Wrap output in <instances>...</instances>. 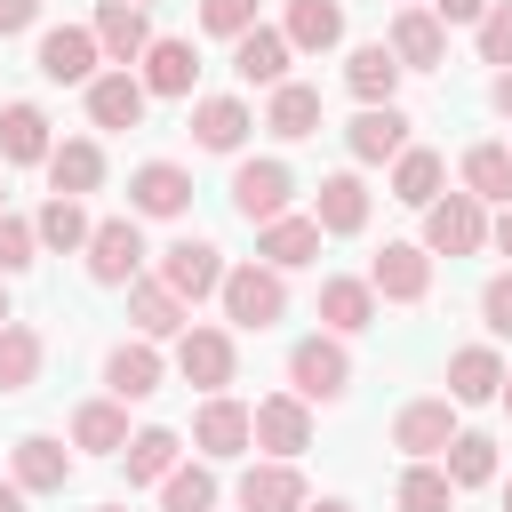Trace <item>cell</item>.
Segmentation results:
<instances>
[{"label":"cell","instance_id":"52","mask_svg":"<svg viewBox=\"0 0 512 512\" xmlns=\"http://www.w3.org/2000/svg\"><path fill=\"white\" fill-rule=\"evenodd\" d=\"M304 512H352V504H344V496H328V504H304Z\"/></svg>","mask_w":512,"mask_h":512},{"label":"cell","instance_id":"15","mask_svg":"<svg viewBox=\"0 0 512 512\" xmlns=\"http://www.w3.org/2000/svg\"><path fill=\"white\" fill-rule=\"evenodd\" d=\"M288 56H296V48H288L272 24H248V32L232 40V72H240L248 88H280V80H288Z\"/></svg>","mask_w":512,"mask_h":512},{"label":"cell","instance_id":"32","mask_svg":"<svg viewBox=\"0 0 512 512\" xmlns=\"http://www.w3.org/2000/svg\"><path fill=\"white\" fill-rule=\"evenodd\" d=\"M320 320H328L336 336H360V328L376 320V288H368V280H320Z\"/></svg>","mask_w":512,"mask_h":512},{"label":"cell","instance_id":"30","mask_svg":"<svg viewBox=\"0 0 512 512\" xmlns=\"http://www.w3.org/2000/svg\"><path fill=\"white\" fill-rule=\"evenodd\" d=\"M280 40L320 56V48H336V40H344V8H336V0H288V24H280Z\"/></svg>","mask_w":512,"mask_h":512},{"label":"cell","instance_id":"3","mask_svg":"<svg viewBox=\"0 0 512 512\" xmlns=\"http://www.w3.org/2000/svg\"><path fill=\"white\" fill-rule=\"evenodd\" d=\"M288 384H296V400H344V392H352L344 344H336V336H304V344L288 352Z\"/></svg>","mask_w":512,"mask_h":512},{"label":"cell","instance_id":"24","mask_svg":"<svg viewBox=\"0 0 512 512\" xmlns=\"http://www.w3.org/2000/svg\"><path fill=\"white\" fill-rule=\"evenodd\" d=\"M104 384H112V400H152V392H160V352H152L144 336H136V344H112Z\"/></svg>","mask_w":512,"mask_h":512},{"label":"cell","instance_id":"43","mask_svg":"<svg viewBox=\"0 0 512 512\" xmlns=\"http://www.w3.org/2000/svg\"><path fill=\"white\" fill-rule=\"evenodd\" d=\"M480 56H488L496 72H512V0H496V8L480 16Z\"/></svg>","mask_w":512,"mask_h":512},{"label":"cell","instance_id":"2","mask_svg":"<svg viewBox=\"0 0 512 512\" xmlns=\"http://www.w3.org/2000/svg\"><path fill=\"white\" fill-rule=\"evenodd\" d=\"M160 288L176 296V304H200V296H216L224 288V256H216V240H176V248H160Z\"/></svg>","mask_w":512,"mask_h":512},{"label":"cell","instance_id":"29","mask_svg":"<svg viewBox=\"0 0 512 512\" xmlns=\"http://www.w3.org/2000/svg\"><path fill=\"white\" fill-rule=\"evenodd\" d=\"M64 480H72V456H64L48 432H24V440H16V488L48 496V488H64Z\"/></svg>","mask_w":512,"mask_h":512},{"label":"cell","instance_id":"35","mask_svg":"<svg viewBox=\"0 0 512 512\" xmlns=\"http://www.w3.org/2000/svg\"><path fill=\"white\" fill-rule=\"evenodd\" d=\"M440 456H448V464H440L448 488H488V480H496V440H488V432H456Z\"/></svg>","mask_w":512,"mask_h":512},{"label":"cell","instance_id":"31","mask_svg":"<svg viewBox=\"0 0 512 512\" xmlns=\"http://www.w3.org/2000/svg\"><path fill=\"white\" fill-rule=\"evenodd\" d=\"M264 128H272V136H288V144H296V136H312V128H320V88L280 80V88H272V104H264Z\"/></svg>","mask_w":512,"mask_h":512},{"label":"cell","instance_id":"9","mask_svg":"<svg viewBox=\"0 0 512 512\" xmlns=\"http://www.w3.org/2000/svg\"><path fill=\"white\" fill-rule=\"evenodd\" d=\"M448 440H456V400H408V408L392 416V448H400V456H416V464H424V456H440Z\"/></svg>","mask_w":512,"mask_h":512},{"label":"cell","instance_id":"54","mask_svg":"<svg viewBox=\"0 0 512 512\" xmlns=\"http://www.w3.org/2000/svg\"><path fill=\"white\" fill-rule=\"evenodd\" d=\"M496 400H504V408H512V368H504V392H496Z\"/></svg>","mask_w":512,"mask_h":512},{"label":"cell","instance_id":"22","mask_svg":"<svg viewBox=\"0 0 512 512\" xmlns=\"http://www.w3.org/2000/svg\"><path fill=\"white\" fill-rule=\"evenodd\" d=\"M192 448H200V456H240V448H248V408L224 400V392H208V408L192 416Z\"/></svg>","mask_w":512,"mask_h":512},{"label":"cell","instance_id":"33","mask_svg":"<svg viewBox=\"0 0 512 512\" xmlns=\"http://www.w3.org/2000/svg\"><path fill=\"white\" fill-rule=\"evenodd\" d=\"M344 80H352V96H360V104H392V88H400V64H392V48H384V40H368V48H352Z\"/></svg>","mask_w":512,"mask_h":512},{"label":"cell","instance_id":"47","mask_svg":"<svg viewBox=\"0 0 512 512\" xmlns=\"http://www.w3.org/2000/svg\"><path fill=\"white\" fill-rule=\"evenodd\" d=\"M488 8H496V0H432V16H440V24H480Z\"/></svg>","mask_w":512,"mask_h":512},{"label":"cell","instance_id":"21","mask_svg":"<svg viewBox=\"0 0 512 512\" xmlns=\"http://www.w3.org/2000/svg\"><path fill=\"white\" fill-rule=\"evenodd\" d=\"M248 128H256V120H248L240 96H200V104H192V144H200V152H240Z\"/></svg>","mask_w":512,"mask_h":512},{"label":"cell","instance_id":"53","mask_svg":"<svg viewBox=\"0 0 512 512\" xmlns=\"http://www.w3.org/2000/svg\"><path fill=\"white\" fill-rule=\"evenodd\" d=\"M8 320H16V312H8V288H0V328H8Z\"/></svg>","mask_w":512,"mask_h":512},{"label":"cell","instance_id":"50","mask_svg":"<svg viewBox=\"0 0 512 512\" xmlns=\"http://www.w3.org/2000/svg\"><path fill=\"white\" fill-rule=\"evenodd\" d=\"M488 240H496V248H504V256H512V208H504V216H496V224H488Z\"/></svg>","mask_w":512,"mask_h":512},{"label":"cell","instance_id":"26","mask_svg":"<svg viewBox=\"0 0 512 512\" xmlns=\"http://www.w3.org/2000/svg\"><path fill=\"white\" fill-rule=\"evenodd\" d=\"M440 184H448V168H440V152H424V144H408V152L392 160V200H400V208H432V200H440Z\"/></svg>","mask_w":512,"mask_h":512},{"label":"cell","instance_id":"7","mask_svg":"<svg viewBox=\"0 0 512 512\" xmlns=\"http://www.w3.org/2000/svg\"><path fill=\"white\" fill-rule=\"evenodd\" d=\"M248 440L272 448V464H288L296 448H312V416H304V400H296V392L256 400V408H248Z\"/></svg>","mask_w":512,"mask_h":512},{"label":"cell","instance_id":"11","mask_svg":"<svg viewBox=\"0 0 512 512\" xmlns=\"http://www.w3.org/2000/svg\"><path fill=\"white\" fill-rule=\"evenodd\" d=\"M384 48H392V64H400V72H432V64L448 56V32H440V16H432V8H400Z\"/></svg>","mask_w":512,"mask_h":512},{"label":"cell","instance_id":"10","mask_svg":"<svg viewBox=\"0 0 512 512\" xmlns=\"http://www.w3.org/2000/svg\"><path fill=\"white\" fill-rule=\"evenodd\" d=\"M88 32H96V56H112L120 72H128V64H144V48H152V24H144V8H128V0H104Z\"/></svg>","mask_w":512,"mask_h":512},{"label":"cell","instance_id":"17","mask_svg":"<svg viewBox=\"0 0 512 512\" xmlns=\"http://www.w3.org/2000/svg\"><path fill=\"white\" fill-rule=\"evenodd\" d=\"M48 152H56L48 144V112L40 104H8L0 112V160L8 168H48Z\"/></svg>","mask_w":512,"mask_h":512},{"label":"cell","instance_id":"20","mask_svg":"<svg viewBox=\"0 0 512 512\" xmlns=\"http://www.w3.org/2000/svg\"><path fill=\"white\" fill-rule=\"evenodd\" d=\"M88 120L96 128H136L144 120V80L136 72H96L88 80Z\"/></svg>","mask_w":512,"mask_h":512},{"label":"cell","instance_id":"56","mask_svg":"<svg viewBox=\"0 0 512 512\" xmlns=\"http://www.w3.org/2000/svg\"><path fill=\"white\" fill-rule=\"evenodd\" d=\"M504 512H512V488H504Z\"/></svg>","mask_w":512,"mask_h":512},{"label":"cell","instance_id":"40","mask_svg":"<svg viewBox=\"0 0 512 512\" xmlns=\"http://www.w3.org/2000/svg\"><path fill=\"white\" fill-rule=\"evenodd\" d=\"M128 480H168L176 472V432L168 424H152V432H128Z\"/></svg>","mask_w":512,"mask_h":512},{"label":"cell","instance_id":"51","mask_svg":"<svg viewBox=\"0 0 512 512\" xmlns=\"http://www.w3.org/2000/svg\"><path fill=\"white\" fill-rule=\"evenodd\" d=\"M0 512H24V488L16 480H0Z\"/></svg>","mask_w":512,"mask_h":512},{"label":"cell","instance_id":"44","mask_svg":"<svg viewBox=\"0 0 512 512\" xmlns=\"http://www.w3.org/2000/svg\"><path fill=\"white\" fill-rule=\"evenodd\" d=\"M200 24L224 32V40H240V32L256 24V0H200Z\"/></svg>","mask_w":512,"mask_h":512},{"label":"cell","instance_id":"49","mask_svg":"<svg viewBox=\"0 0 512 512\" xmlns=\"http://www.w3.org/2000/svg\"><path fill=\"white\" fill-rule=\"evenodd\" d=\"M488 96H496V112L512 120V72H496V88H488Z\"/></svg>","mask_w":512,"mask_h":512},{"label":"cell","instance_id":"8","mask_svg":"<svg viewBox=\"0 0 512 512\" xmlns=\"http://www.w3.org/2000/svg\"><path fill=\"white\" fill-rule=\"evenodd\" d=\"M368 288L392 296V304H424L432 296V256L416 240H384V256L368 264Z\"/></svg>","mask_w":512,"mask_h":512},{"label":"cell","instance_id":"18","mask_svg":"<svg viewBox=\"0 0 512 512\" xmlns=\"http://www.w3.org/2000/svg\"><path fill=\"white\" fill-rule=\"evenodd\" d=\"M256 256H264L272 272H296V264L320 256V224H312V216H272V224H256Z\"/></svg>","mask_w":512,"mask_h":512},{"label":"cell","instance_id":"42","mask_svg":"<svg viewBox=\"0 0 512 512\" xmlns=\"http://www.w3.org/2000/svg\"><path fill=\"white\" fill-rule=\"evenodd\" d=\"M448 504H456V488H448L440 464H408L400 472V512H448Z\"/></svg>","mask_w":512,"mask_h":512},{"label":"cell","instance_id":"36","mask_svg":"<svg viewBox=\"0 0 512 512\" xmlns=\"http://www.w3.org/2000/svg\"><path fill=\"white\" fill-rule=\"evenodd\" d=\"M40 360H48V344H40V328H24V320H8V328H0V392H24V384L40 376Z\"/></svg>","mask_w":512,"mask_h":512},{"label":"cell","instance_id":"28","mask_svg":"<svg viewBox=\"0 0 512 512\" xmlns=\"http://www.w3.org/2000/svg\"><path fill=\"white\" fill-rule=\"evenodd\" d=\"M504 392V360L488 352V344H464L456 360H448V400L464 408V400H496Z\"/></svg>","mask_w":512,"mask_h":512},{"label":"cell","instance_id":"16","mask_svg":"<svg viewBox=\"0 0 512 512\" xmlns=\"http://www.w3.org/2000/svg\"><path fill=\"white\" fill-rule=\"evenodd\" d=\"M352 160H400L408 152V112L400 104H360V120L344 128Z\"/></svg>","mask_w":512,"mask_h":512},{"label":"cell","instance_id":"13","mask_svg":"<svg viewBox=\"0 0 512 512\" xmlns=\"http://www.w3.org/2000/svg\"><path fill=\"white\" fill-rule=\"evenodd\" d=\"M128 208H136V216H184V208H192V176H184L176 160H144V168L128 176Z\"/></svg>","mask_w":512,"mask_h":512},{"label":"cell","instance_id":"4","mask_svg":"<svg viewBox=\"0 0 512 512\" xmlns=\"http://www.w3.org/2000/svg\"><path fill=\"white\" fill-rule=\"evenodd\" d=\"M288 200H296V176H288V160H240V168H232V208H240L248 224H272V216H288Z\"/></svg>","mask_w":512,"mask_h":512},{"label":"cell","instance_id":"6","mask_svg":"<svg viewBox=\"0 0 512 512\" xmlns=\"http://www.w3.org/2000/svg\"><path fill=\"white\" fill-rule=\"evenodd\" d=\"M136 264H144V232H136V216H104V224L88 232V280H96V288H128Z\"/></svg>","mask_w":512,"mask_h":512},{"label":"cell","instance_id":"19","mask_svg":"<svg viewBox=\"0 0 512 512\" xmlns=\"http://www.w3.org/2000/svg\"><path fill=\"white\" fill-rule=\"evenodd\" d=\"M240 512H304V472L296 464H248L240 472Z\"/></svg>","mask_w":512,"mask_h":512},{"label":"cell","instance_id":"38","mask_svg":"<svg viewBox=\"0 0 512 512\" xmlns=\"http://www.w3.org/2000/svg\"><path fill=\"white\" fill-rule=\"evenodd\" d=\"M464 192L512 208V152H504V144H472V152H464Z\"/></svg>","mask_w":512,"mask_h":512},{"label":"cell","instance_id":"12","mask_svg":"<svg viewBox=\"0 0 512 512\" xmlns=\"http://www.w3.org/2000/svg\"><path fill=\"white\" fill-rule=\"evenodd\" d=\"M40 72L56 80V88H88L96 80V32L88 24H56V32H40Z\"/></svg>","mask_w":512,"mask_h":512},{"label":"cell","instance_id":"41","mask_svg":"<svg viewBox=\"0 0 512 512\" xmlns=\"http://www.w3.org/2000/svg\"><path fill=\"white\" fill-rule=\"evenodd\" d=\"M160 512H216V472L208 464H184L160 480Z\"/></svg>","mask_w":512,"mask_h":512},{"label":"cell","instance_id":"14","mask_svg":"<svg viewBox=\"0 0 512 512\" xmlns=\"http://www.w3.org/2000/svg\"><path fill=\"white\" fill-rule=\"evenodd\" d=\"M176 368H184V384L224 392V384H232V336H224V328H184V336H176Z\"/></svg>","mask_w":512,"mask_h":512},{"label":"cell","instance_id":"37","mask_svg":"<svg viewBox=\"0 0 512 512\" xmlns=\"http://www.w3.org/2000/svg\"><path fill=\"white\" fill-rule=\"evenodd\" d=\"M88 232H96V224H88V208H80V200H64V192H56V200L40 208V224H32V240H40V248H56V256L88 248Z\"/></svg>","mask_w":512,"mask_h":512},{"label":"cell","instance_id":"45","mask_svg":"<svg viewBox=\"0 0 512 512\" xmlns=\"http://www.w3.org/2000/svg\"><path fill=\"white\" fill-rule=\"evenodd\" d=\"M32 248H40V240H32V224H24V216H0V280H8V272H24V264H32Z\"/></svg>","mask_w":512,"mask_h":512},{"label":"cell","instance_id":"48","mask_svg":"<svg viewBox=\"0 0 512 512\" xmlns=\"http://www.w3.org/2000/svg\"><path fill=\"white\" fill-rule=\"evenodd\" d=\"M32 16H40V0H0V40H8V32H24Z\"/></svg>","mask_w":512,"mask_h":512},{"label":"cell","instance_id":"46","mask_svg":"<svg viewBox=\"0 0 512 512\" xmlns=\"http://www.w3.org/2000/svg\"><path fill=\"white\" fill-rule=\"evenodd\" d=\"M480 320H488L496 336H512V272H496V280L480 288Z\"/></svg>","mask_w":512,"mask_h":512},{"label":"cell","instance_id":"57","mask_svg":"<svg viewBox=\"0 0 512 512\" xmlns=\"http://www.w3.org/2000/svg\"><path fill=\"white\" fill-rule=\"evenodd\" d=\"M104 512H120V504H104Z\"/></svg>","mask_w":512,"mask_h":512},{"label":"cell","instance_id":"1","mask_svg":"<svg viewBox=\"0 0 512 512\" xmlns=\"http://www.w3.org/2000/svg\"><path fill=\"white\" fill-rule=\"evenodd\" d=\"M216 296H224V320H232V328H272V320L288 312V288H280L272 264H232Z\"/></svg>","mask_w":512,"mask_h":512},{"label":"cell","instance_id":"58","mask_svg":"<svg viewBox=\"0 0 512 512\" xmlns=\"http://www.w3.org/2000/svg\"><path fill=\"white\" fill-rule=\"evenodd\" d=\"M504 152H512V144H504Z\"/></svg>","mask_w":512,"mask_h":512},{"label":"cell","instance_id":"34","mask_svg":"<svg viewBox=\"0 0 512 512\" xmlns=\"http://www.w3.org/2000/svg\"><path fill=\"white\" fill-rule=\"evenodd\" d=\"M48 184H56L64 200L96 192V184H104V152H96V144H80V136H72V144H56V152H48Z\"/></svg>","mask_w":512,"mask_h":512},{"label":"cell","instance_id":"5","mask_svg":"<svg viewBox=\"0 0 512 512\" xmlns=\"http://www.w3.org/2000/svg\"><path fill=\"white\" fill-rule=\"evenodd\" d=\"M480 240H488V216H480L472 192H448V200L424 208V256H472Z\"/></svg>","mask_w":512,"mask_h":512},{"label":"cell","instance_id":"39","mask_svg":"<svg viewBox=\"0 0 512 512\" xmlns=\"http://www.w3.org/2000/svg\"><path fill=\"white\" fill-rule=\"evenodd\" d=\"M72 440H80V448H96V456L128 448V408H120V400H88V408L72 416Z\"/></svg>","mask_w":512,"mask_h":512},{"label":"cell","instance_id":"27","mask_svg":"<svg viewBox=\"0 0 512 512\" xmlns=\"http://www.w3.org/2000/svg\"><path fill=\"white\" fill-rule=\"evenodd\" d=\"M128 320H136V336L152 344V336H184L192 320H184V304L160 288V280H128Z\"/></svg>","mask_w":512,"mask_h":512},{"label":"cell","instance_id":"25","mask_svg":"<svg viewBox=\"0 0 512 512\" xmlns=\"http://www.w3.org/2000/svg\"><path fill=\"white\" fill-rule=\"evenodd\" d=\"M192 72H200L192 40H152L144 48V96H192Z\"/></svg>","mask_w":512,"mask_h":512},{"label":"cell","instance_id":"55","mask_svg":"<svg viewBox=\"0 0 512 512\" xmlns=\"http://www.w3.org/2000/svg\"><path fill=\"white\" fill-rule=\"evenodd\" d=\"M128 8H152V0H128Z\"/></svg>","mask_w":512,"mask_h":512},{"label":"cell","instance_id":"23","mask_svg":"<svg viewBox=\"0 0 512 512\" xmlns=\"http://www.w3.org/2000/svg\"><path fill=\"white\" fill-rule=\"evenodd\" d=\"M312 224H320V232H360V224H368V184H360L352 168H344V176H320Z\"/></svg>","mask_w":512,"mask_h":512}]
</instances>
